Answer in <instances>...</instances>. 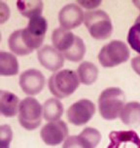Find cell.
Listing matches in <instances>:
<instances>
[{
  "mask_svg": "<svg viewBox=\"0 0 140 148\" xmlns=\"http://www.w3.org/2000/svg\"><path fill=\"white\" fill-rule=\"evenodd\" d=\"M52 42L55 48L70 62H80L86 54V46L81 37L62 27L53 31Z\"/></svg>",
  "mask_w": 140,
  "mask_h": 148,
  "instance_id": "obj_1",
  "label": "cell"
},
{
  "mask_svg": "<svg viewBox=\"0 0 140 148\" xmlns=\"http://www.w3.org/2000/svg\"><path fill=\"white\" fill-rule=\"evenodd\" d=\"M126 102V96L120 88H108L98 97V109L105 120H115L120 117Z\"/></svg>",
  "mask_w": 140,
  "mask_h": 148,
  "instance_id": "obj_2",
  "label": "cell"
},
{
  "mask_svg": "<svg viewBox=\"0 0 140 148\" xmlns=\"http://www.w3.org/2000/svg\"><path fill=\"white\" fill-rule=\"evenodd\" d=\"M80 85L78 74L73 70L63 69L55 72L49 78L50 91L57 99H64L71 96Z\"/></svg>",
  "mask_w": 140,
  "mask_h": 148,
  "instance_id": "obj_3",
  "label": "cell"
},
{
  "mask_svg": "<svg viewBox=\"0 0 140 148\" xmlns=\"http://www.w3.org/2000/svg\"><path fill=\"white\" fill-rule=\"evenodd\" d=\"M86 27L88 28L89 34L96 40H105L109 38L113 31V25L111 18L107 13L102 10L87 12L85 14Z\"/></svg>",
  "mask_w": 140,
  "mask_h": 148,
  "instance_id": "obj_4",
  "label": "cell"
},
{
  "mask_svg": "<svg viewBox=\"0 0 140 148\" xmlns=\"http://www.w3.org/2000/svg\"><path fill=\"white\" fill-rule=\"evenodd\" d=\"M43 107L34 97H26L22 100L18 107V121L25 130L33 131L42 122Z\"/></svg>",
  "mask_w": 140,
  "mask_h": 148,
  "instance_id": "obj_5",
  "label": "cell"
},
{
  "mask_svg": "<svg viewBox=\"0 0 140 148\" xmlns=\"http://www.w3.org/2000/svg\"><path fill=\"white\" fill-rule=\"evenodd\" d=\"M129 58L128 46L120 40H113L99 51L98 60L103 67H114L126 62Z\"/></svg>",
  "mask_w": 140,
  "mask_h": 148,
  "instance_id": "obj_6",
  "label": "cell"
},
{
  "mask_svg": "<svg viewBox=\"0 0 140 148\" xmlns=\"http://www.w3.org/2000/svg\"><path fill=\"white\" fill-rule=\"evenodd\" d=\"M47 29H48V23L47 20L42 16L32 18L28 22L27 26L23 29V38L25 40L26 46L31 51L39 49L43 44Z\"/></svg>",
  "mask_w": 140,
  "mask_h": 148,
  "instance_id": "obj_7",
  "label": "cell"
},
{
  "mask_svg": "<svg viewBox=\"0 0 140 148\" xmlns=\"http://www.w3.org/2000/svg\"><path fill=\"white\" fill-rule=\"evenodd\" d=\"M96 113V105L89 99H80L67 110L68 121L75 126L86 125Z\"/></svg>",
  "mask_w": 140,
  "mask_h": 148,
  "instance_id": "obj_8",
  "label": "cell"
},
{
  "mask_svg": "<svg viewBox=\"0 0 140 148\" xmlns=\"http://www.w3.org/2000/svg\"><path fill=\"white\" fill-rule=\"evenodd\" d=\"M41 138L50 146H55L65 141L68 136V128L65 122L60 120L46 124L40 132Z\"/></svg>",
  "mask_w": 140,
  "mask_h": 148,
  "instance_id": "obj_9",
  "label": "cell"
},
{
  "mask_svg": "<svg viewBox=\"0 0 140 148\" xmlns=\"http://www.w3.org/2000/svg\"><path fill=\"white\" fill-rule=\"evenodd\" d=\"M101 139L96 129L86 128L79 136H71L65 139L62 148H96Z\"/></svg>",
  "mask_w": 140,
  "mask_h": 148,
  "instance_id": "obj_10",
  "label": "cell"
},
{
  "mask_svg": "<svg viewBox=\"0 0 140 148\" xmlns=\"http://www.w3.org/2000/svg\"><path fill=\"white\" fill-rule=\"evenodd\" d=\"M20 89L25 95H38L45 86V77L41 71L37 69H27L20 76Z\"/></svg>",
  "mask_w": 140,
  "mask_h": 148,
  "instance_id": "obj_11",
  "label": "cell"
},
{
  "mask_svg": "<svg viewBox=\"0 0 140 148\" xmlns=\"http://www.w3.org/2000/svg\"><path fill=\"white\" fill-rule=\"evenodd\" d=\"M84 18H85V14L82 8L74 3L67 4L60 10L59 14L60 27L66 30L78 27L83 23Z\"/></svg>",
  "mask_w": 140,
  "mask_h": 148,
  "instance_id": "obj_12",
  "label": "cell"
},
{
  "mask_svg": "<svg viewBox=\"0 0 140 148\" xmlns=\"http://www.w3.org/2000/svg\"><path fill=\"white\" fill-rule=\"evenodd\" d=\"M37 59L45 68L52 72H57L64 64V57L50 45H45L38 50Z\"/></svg>",
  "mask_w": 140,
  "mask_h": 148,
  "instance_id": "obj_13",
  "label": "cell"
},
{
  "mask_svg": "<svg viewBox=\"0 0 140 148\" xmlns=\"http://www.w3.org/2000/svg\"><path fill=\"white\" fill-rule=\"evenodd\" d=\"M109 138L110 144L107 148H140V138L133 131L112 132Z\"/></svg>",
  "mask_w": 140,
  "mask_h": 148,
  "instance_id": "obj_14",
  "label": "cell"
},
{
  "mask_svg": "<svg viewBox=\"0 0 140 148\" xmlns=\"http://www.w3.org/2000/svg\"><path fill=\"white\" fill-rule=\"evenodd\" d=\"M20 99L11 92H0V111L1 114L8 118H12L17 115L20 107Z\"/></svg>",
  "mask_w": 140,
  "mask_h": 148,
  "instance_id": "obj_15",
  "label": "cell"
},
{
  "mask_svg": "<svg viewBox=\"0 0 140 148\" xmlns=\"http://www.w3.org/2000/svg\"><path fill=\"white\" fill-rule=\"evenodd\" d=\"M122 122L129 127H138L140 125V103L137 101L128 102L125 104L120 114Z\"/></svg>",
  "mask_w": 140,
  "mask_h": 148,
  "instance_id": "obj_16",
  "label": "cell"
},
{
  "mask_svg": "<svg viewBox=\"0 0 140 148\" xmlns=\"http://www.w3.org/2000/svg\"><path fill=\"white\" fill-rule=\"evenodd\" d=\"M63 114V104L59 99L52 97L45 101L43 105V117L46 121L54 122L59 120Z\"/></svg>",
  "mask_w": 140,
  "mask_h": 148,
  "instance_id": "obj_17",
  "label": "cell"
},
{
  "mask_svg": "<svg viewBox=\"0 0 140 148\" xmlns=\"http://www.w3.org/2000/svg\"><path fill=\"white\" fill-rule=\"evenodd\" d=\"M18 72V62L16 56L7 52H0V75L13 76Z\"/></svg>",
  "mask_w": 140,
  "mask_h": 148,
  "instance_id": "obj_18",
  "label": "cell"
},
{
  "mask_svg": "<svg viewBox=\"0 0 140 148\" xmlns=\"http://www.w3.org/2000/svg\"><path fill=\"white\" fill-rule=\"evenodd\" d=\"M79 80L84 85H92L96 81L98 76V68L91 62H84L77 69Z\"/></svg>",
  "mask_w": 140,
  "mask_h": 148,
  "instance_id": "obj_19",
  "label": "cell"
},
{
  "mask_svg": "<svg viewBox=\"0 0 140 148\" xmlns=\"http://www.w3.org/2000/svg\"><path fill=\"white\" fill-rule=\"evenodd\" d=\"M17 7L23 17L30 18L41 16L43 11V2L40 0H31V1H18Z\"/></svg>",
  "mask_w": 140,
  "mask_h": 148,
  "instance_id": "obj_20",
  "label": "cell"
},
{
  "mask_svg": "<svg viewBox=\"0 0 140 148\" xmlns=\"http://www.w3.org/2000/svg\"><path fill=\"white\" fill-rule=\"evenodd\" d=\"M8 44H9L10 50L18 56H26L33 52L26 46L25 42L23 40V29L14 31L8 39Z\"/></svg>",
  "mask_w": 140,
  "mask_h": 148,
  "instance_id": "obj_21",
  "label": "cell"
},
{
  "mask_svg": "<svg viewBox=\"0 0 140 148\" xmlns=\"http://www.w3.org/2000/svg\"><path fill=\"white\" fill-rule=\"evenodd\" d=\"M128 42L132 50L140 54V15L135 20L134 25L129 28Z\"/></svg>",
  "mask_w": 140,
  "mask_h": 148,
  "instance_id": "obj_22",
  "label": "cell"
},
{
  "mask_svg": "<svg viewBox=\"0 0 140 148\" xmlns=\"http://www.w3.org/2000/svg\"><path fill=\"white\" fill-rule=\"evenodd\" d=\"M13 133L11 127L8 125H2L0 128V140H1V148H9L12 140Z\"/></svg>",
  "mask_w": 140,
  "mask_h": 148,
  "instance_id": "obj_23",
  "label": "cell"
},
{
  "mask_svg": "<svg viewBox=\"0 0 140 148\" xmlns=\"http://www.w3.org/2000/svg\"><path fill=\"white\" fill-rule=\"evenodd\" d=\"M77 3L81 6L87 8V9H92L96 8L101 4V1H77Z\"/></svg>",
  "mask_w": 140,
  "mask_h": 148,
  "instance_id": "obj_24",
  "label": "cell"
},
{
  "mask_svg": "<svg viewBox=\"0 0 140 148\" xmlns=\"http://www.w3.org/2000/svg\"><path fill=\"white\" fill-rule=\"evenodd\" d=\"M0 14H1V23H4L9 18V9L3 2L0 3Z\"/></svg>",
  "mask_w": 140,
  "mask_h": 148,
  "instance_id": "obj_25",
  "label": "cell"
},
{
  "mask_svg": "<svg viewBox=\"0 0 140 148\" xmlns=\"http://www.w3.org/2000/svg\"><path fill=\"white\" fill-rule=\"evenodd\" d=\"M131 67L140 76V56L132 59V60H131Z\"/></svg>",
  "mask_w": 140,
  "mask_h": 148,
  "instance_id": "obj_26",
  "label": "cell"
}]
</instances>
